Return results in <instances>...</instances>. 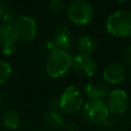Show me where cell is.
I'll return each mask as SVG.
<instances>
[{"mask_svg":"<svg viewBox=\"0 0 131 131\" xmlns=\"http://www.w3.org/2000/svg\"><path fill=\"white\" fill-rule=\"evenodd\" d=\"M128 80H129V82H130V83H131V74H130V75H129V77H128Z\"/></svg>","mask_w":131,"mask_h":131,"instance_id":"23","label":"cell"},{"mask_svg":"<svg viewBox=\"0 0 131 131\" xmlns=\"http://www.w3.org/2000/svg\"><path fill=\"white\" fill-rule=\"evenodd\" d=\"M107 108L116 115L124 114L129 106V96L124 89H115L107 94Z\"/></svg>","mask_w":131,"mask_h":131,"instance_id":"8","label":"cell"},{"mask_svg":"<svg viewBox=\"0 0 131 131\" xmlns=\"http://www.w3.org/2000/svg\"><path fill=\"white\" fill-rule=\"evenodd\" d=\"M102 77L107 84H121L127 78V69L122 62H111L104 68Z\"/></svg>","mask_w":131,"mask_h":131,"instance_id":"9","label":"cell"},{"mask_svg":"<svg viewBox=\"0 0 131 131\" xmlns=\"http://www.w3.org/2000/svg\"><path fill=\"white\" fill-rule=\"evenodd\" d=\"M118 2H125V1H127V0H117Z\"/></svg>","mask_w":131,"mask_h":131,"instance_id":"25","label":"cell"},{"mask_svg":"<svg viewBox=\"0 0 131 131\" xmlns=\"http://www.w3.org/2000/svg\"><path fill=\"white\" fill-rule=\"evenodd\" d=\"M17 38L24 41H32L37 35V24L34 18L23 15L15 18L13 23Z\"/></svg>","mask_w":131,"mask_h":131,"instance_id":"7","label":"cell"},{"mask_svg":"<svg viewBox=\"0 0 131 131\" xmlns=\"http://www.w3.org/2000/svg\"><path fill=\"white\" fill-rule=\"evenodd\" d=\"M72 68L78 76L82 78H90L96 73L97 64L91 55L79 53L72 58Z\"/></svg>","mask_w":131,"mask_h":131,"instance_id":"6","label":"cell"},{"mask_svg":"<svg viewBox=\"0 0 131 131\" xmlns=\"http://www.w3.org/2000/svg\"><path fill=\"white\" fill-rule=\"evenodd\" d=\"M43 122L51 130H60L64 126L63 117L55 110H49L43 114Z\"/></svg>","mask_w":131,"mask_h":131,"instance_id":"12","label":"cell"},{"mask_svg":"<svg viewBox=\"0 0 131 131\" xmlns=\"http://www.w3.org/2000/svg\"><path fill=\"white\" fill-rule=\"evenodd\" d=\"M1 102H2V95H1V93H0V104H1Z\"/></svg>","mask_w":131,"mask_h":131,"instance_id":"24","label":"cell"},{"mask_svg":"<svg viewBox=\"0 0 131 131\" xmlns=\"http://www.w3.org/2000/svg\"><path fill=\"white\" fill-rule=\"evenodd\" d=\"M0 18L4 24H13L15 20L14 11L8 6H2L0 8Z\"/></svg>","mask_w":131,"mask_h":131,"instance_id":"16","label":"cell"},{"mask_svg":"<svg viewBox=\"0 0 131 131\" xmlns=\"http://www.w3.org/2000/svg\"><path fill=\"white\" fill-rule=\"evenodd\" d=\"M83 105V96L78 87L75 85H71L67 87L63 92L61 93L59 100H58V106L59 108L69 115L76 114L81 110Z\"/></svg>","mask_w":131,"mask_h":131,"instance_id":"5","label":"cell"},{"mask_svg":"<svg viewBox=\"0 0 131 131\" xmlns=\"http://www.w3.org/2000/svg\"><path fill=\"white\" fill-rule=\"evenodd\" d=\"M121 56H122L121 57L122 58V63L125 67L126 66H131V45H128V46L123 48Z\"/></svg>","mask_w":131,"mask_h":131,"instance_id":"20","label":"cell"},{"mask_svg":"<svg viewBox=\"0 0 131 131\" xmlns=\"http://www.w3.org/2000/svg\"><path fill=\"white\" fill-rule=\"evenodd\" d=\"M85 96L90 98H103L107 96L110 92L108 84L105 82H89L85 85L83 90Z\"/></svg>","mask_w":131,"mask_h":131,"instance_id":"11","label":"cell"},{"mask_svg":"<svg viewBox=\"0 0 131 131\" xmlns=\"http://www.w3.org/2000/svg\"><path fill=\"white\" fill-rule=\"evenodd\" d=\"M0 8H1V5H0Z\"/></svg>","mask_w":131,"mask_h":131,"instance_id":"26","label":"cell"},{"mask_svg":"<svg viewBox=\"0 0 131 131\" xmlns=\"http://www.w3.org/2000/svg\"><path fill=\"white\" fill-rule=\"evenodd\" d=\"M77 48L81 54L92 55L96 50V42L91 36H82L77 42Z\"/></svg>","mask_w":131,"mask_h":131,"instance_id":"14","label":"cell"},{"mask_svg":"<svg viewBox=\"0 0 131 131\" xmlns=\"http://www.w3.org/2000/svg\"><path fill=\"white\" fill-rule=\"evenodd\" d=\"M2 125L10 131L16 130L20 125V117L17 112L8 110L3 113L2 116Z\"/></svg>","mask_w":131,"mask_h":131,"instance_id":"13","label":"cell"},{"mask_svg":"<svg viewBox=\"0 0 131 131\" xmlns=\"http://www.w3.org/2000/svg\"><path fill=\"white\" fill-rule=\"evenodd\" d=\"M64 130L66 131H79V127L78 125L75 123V122H68V123H64V126H63Z\"/></svg>","mask_w":131,"mask_h":131,"instance_id":"21","label":"cell"},{"mask_svg":"<svg viewBox=\"0 0 131 131\" xmlns=\"http://www.w3.org/2000/svg\"><path fill=\"white\" fill-rule=\"evenodd\" d=\"M1 49H2V53L5 55L13 54L15 49H16L15 41H7V42L1 43Z\"/></svg>","mask_w":131,"mask_h":131,"instance_id":"19","label":"cell"},{"mask_svg":"<svg viewBox=\"0 0 131 131\" xmlns=\"http://www.w3.org/2000/svg\"><path fill=\"white\" fill-rule=\"evenodd\" d=\"M18 40L13 24H3L0 26V43Z\"/></svg>","mask_w":131,"mask_h":131,"instance_id":"15","label":"cell"},{"mask_svg":"<svg viewBox=\"0 0 131 131\" xmlns=\"http://www.w3.org/2000/svg\"><path fill=\"white\" fill-rule=\"evenodd\" d=\"M48 7L56 13H59L66 9V1L64 0H49Z\"/></svg>","mask_w":131,"mask_h":131,"instance_id":"18","label":"cell"},{"mask_svg":"<svg viewBox=\"0 0 131 131\" xmlns=\"http://www.w3.org/2000/svg\"><path fill=\"white\" fill-rule=\"evenodd\" d=\"M46 48L49 50V51H53V50H55L56 48H55V46H54V43L52 42V40L50 39V40H48L47 42H46Z\"/></svg>","mask_w":131,"mask_h":131,"instance_id":"22","label":"cell"},{"mask_svg":"<svg viewBox=\"0 0 131 131\" xmlns=\"http://www.w3.org/2000/svg\"><path fill=\"white\" fill-rule=\"evenodd\" d=\"M82 115L88 123L101 124L108 118L110 111L103 98H90L84 104Z\"/></svg>","mask_w":131,"mask_h":131,"instance_id":"4","label":"cell"},{"mask_svg":"<svg viewBox=\"0 0 131 131\" xmlns=\"http://www.w3.org/2000/svg\"><path fill=\"white\" fill-rule=\"evenodd\" d=\"M69 19L78 26H86L90 24L94 16L92 5L86 0H74L67 7Z\"/></svg>","mask_w":131,"mask_h":131,"instance_id":"3","label":"cell"},{"mask_svg":"<svg viewBox=\"0 0 131 131\" xmlns=\"http://www.w3.org/2000/svg\"><path fill=\"white\" fill-rule=\"evenodd\" d=\"M12 69L9 62L0 60V84H4L10 78Z\"/></svg>","mask_w":131,"mask_h":131,"instance_id":"17","label":"cell"},{"mask_svg":"<svg viewBox=\"0 0 131 131\" xmlns=\"http://www.w3.org/2000/svg\"><path fill=\"white\" fill-rule=\"evenodd\" d=\"M72 56L66 50L50 51L45 62V70L49 77L57 79L64 76L72 68Z\"/></svg>","mask_w":131,"mask_h":131,"instance_id":"2","label":"cell"},{"mask_svg":"<svg viewBox=\"0 0 131 131\" xmlns=\"http://www.w3.org/2000/svg\"><path fill=\"white\" fill-rule=\"evenodd\" d=\"M105 29L114 37H131V10L119 9L111 13L106 19Z\"/></svg>","mask_w":131,"mask_h":131,"instance_id":"1","label":"cell"},{"mask_svg":"<svg viewBox=\"0 0 131 131\" xmlns=\"http://www.w3.org/2000/svg\"><path fill=\"white\" fill-rule=\"evenodd\" d=\"M51 40L54 43V46L56 49L67 51L73 45L70 28L68 26H58L57 28H55Z\"/></svg>","mask_w":131,"mask_h":131,"instance_id":"10","label":"cell"}]
</instances>
